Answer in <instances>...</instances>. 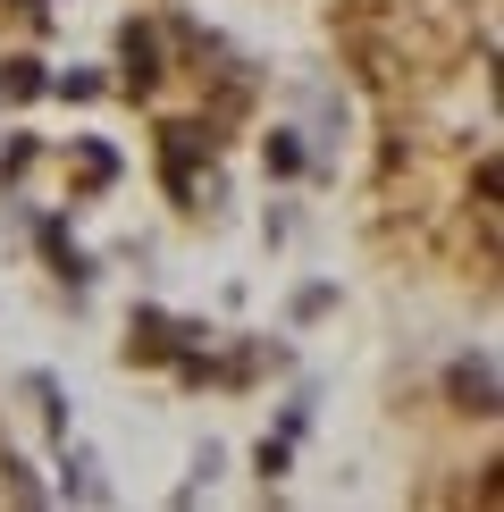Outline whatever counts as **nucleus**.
<instances>
[{"mask_svg":"<svg viewBox=\"0 0 504 512\" xmlns=\"http://www.w3.org/2000/svg\"><path fill=\"white\" fill-rule=\"evenodd\" d=\"M9 9H42V0H9Z\"/></svg>","mask_w":504,"mask_h":512,"instance_id":"obj_9","label":"nucleus"},{"mask_svg":"<svg viewBox=\"0 0 504 512\" xmlns=\"http://www.w3.org/2000/svg\"><path fill=\"white\" fill-rule=\"evenodd\" d=\"M42 244H51V261H59V277H68V286H84V277H93V269H84V252L68 244V227H42Z\"/></svg>","mask_w":504,"mask_h":512,"instance_id":"obj_4","label":"nucleus"},{"mask_svg":"<svg viewBox=\"0 0 504 512\" xmlns=\"http://www.w3.org/2000/svg\"><path fill=\"white\" fill-rule=\"evenodd\" d=\"M118 59H126V84H135V93H152V84H160V34L152 26H126L118 34Z\"/></svg>","mask_w":504,"mask_h":512,"instance_id":"obj_2","label":"nucleus"},{"mask_svg":"<svg viewBox=\"0 0 504 512\" xmlns=\"http://www.w3.org/2000/svg\"><path fill=\"white\" fill-rule=\"evenodd\" d=\"M68 496H84V504H101V479H93V462H84V454L68 462Z\"/></svg>","mask_w":504,"mask_h":512,"instance_id":"obj_8","label":"nucleus"},{"mask_svg":"<svg viewBox=\"0 0 504 512\" xmlns=\"http://www.w3.org/2000/svg\"><path fill=\"white\" fill-rule=\"evenodd\" d=\"M454 395H462V412H496V353H462Z\"/></svg>","mask_w":504,"mask_h":512,"instance_id":"obj_1","label":"nucleus"},{"mask_svg":"<svg viewBox=\"0 0 504 512\" xmlns=\"http://www.w3.org/2000/svg\"><path fill=\"white\" fill-rule=\"evenodd\" d=\"M42 84H51V76H42L34 59H9V76H0V93H9V101H34Z\"/></svg>","mask_w":504,"mask_h":512,"instance_id":"obj_6","label":"nucleus"},{"mask_svg":"<svg viewBox=\"0 0 504 512\" xmlns=\"http://www.w3.org/2000/svg\"><path fill=\"white\" fill-rule=\"evenodd\" d=\"M269 168H278V177H294V168H303V143H294V135H269Z\"/></svg>","mask_w":504,"mask_h":512,"instance_id":"obj_7","label":"nucleus"},{"mask_svg":"<svg viewBox=\"0 0 504 512\" xmlns=\"http://www.w3.org/2000/svg\"><path fill=\"white\" fill-rule=\"evenodd\" d=\"M76 168H84V185H110L118 177V152H110V143H76Z\"/></svg>","mask_w":504,"mask_h":512,"instance_id":"obj_5","label":"nucleus"},{"mask_svg":"<svg viewBox=\"0 0 504 512\" xmlns=\"http://www.w3.org/2000/svg\"><path fill=\"white\" fill-rule=\"evenodd\" d=\"M126 353H135V361H168V353H185V328H168L160 311H135V328H126Z\"/></svg>","mask_w":504,"mask_h":512,"instance_id":"obj_3","label":"nucleus"}]
</instances>
